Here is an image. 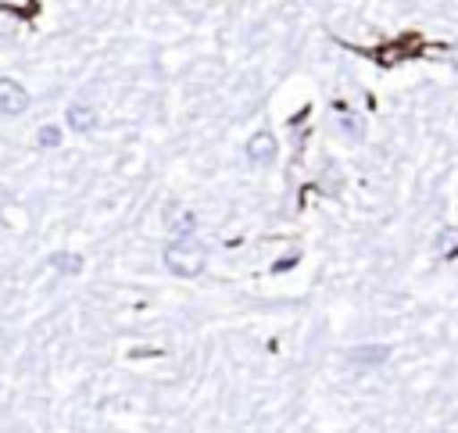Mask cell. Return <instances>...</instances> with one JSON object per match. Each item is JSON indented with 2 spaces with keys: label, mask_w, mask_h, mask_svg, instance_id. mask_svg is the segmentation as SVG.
I'll return each instance as SVG.
<instances>
[{
  "label": "cell",
  "mask_w": 458,
  "mask_h": 433,
  "mask_svg": "<svg viewBox=\"0 0 458 433\" xmlns=\"http://www.w3.org/2000/svg\"><path fill=\"white\" fill-rule=\"evenodd\" d=\"M25 107H29L25 86L14 82V79H0V115L14 118V115H25Z\"/></svg>",
  "instance_id": "obj_2"
},
{
  "label": "cell",
  "mask_w": 458,
  "mask_h": 433,
  "mask_svg": "<svg viewBox=\"0 0 458 433\" xmlns=\"http://www.w3.org/2000/svg\"><path fill=\"white\" fill-rule=\"evenodd\" d=\"M168 225H172L175 236H190V233H193V215H190V211H175Z\"/></svg>",
  "instance_id": "obj_8"
},
{
  "label": "cell",
  "mask_w": 458,
  "mask_h": 433,
  "mask_svg": "<svg viewBox=\"0 0 458 433\" xmlns=\"http://www.w3.org/2000/svg\"><path fill=\"white\" fill-rule=\"evenodd\" d=\"M390 358V347L386 344H361L354 351H347V361L358 369V372H369V369H379L383 361Z\"/></svg>",
  "instance_id": "obj_3"
},
{
  "label": "cell",
  "mask_w": 458,
  "mask_h": 433,
  "mask_svg": "<svg viewBox=\"0 0 458 433\" xmlns=\"http://www.w3.org/2000/svg\"><path fill=\"white\" fill-rule=\"evenodd\" d=\"M161 258H165V268H168L172 276H182V279L200 276L204 265H208V250H204V243L193 240V236H175V240L165 247Z\"/></svg>",
  "instance_id": "obj_1"
},
{
  "label": "cell",
  "mask_w": 458,
  "mask_h": 433,
  "mask_svg": "<svg viewBox=\"0 0 458 433\" xmlns=\"http://www.w3.org/2000/svg\"><path fill=\"white\" fill-rule=\"evenodd\" d=\"M64 122H68L72 132H93V129L100 125V115H97L93 107H86V104H72V107L64 111Z\"/></svg>",
  "instance_id": "obj_5"
},
{
  "label": "cell",
  "mask_w": 458,
  "mask_h": 433,
  "mask_svg": "<svg viewBox=\"0 0 458 433\" xmlns=\"http://www.w3.org/2000/svg\"><path fill=\"white\" fill-rule=\"evenodd\" d=\"M57 143H61V132L54 125H43L39 129V147H57Z\"/></svg>",
  "instance_id": "obj_9"
},
{
  "label": "cell",
  "mask_w": 458,
  "mask_h": 433,
  "mask_svg": "<svg viewBox=\"0 0 458 433\" xmlns=\"http://www.w3.org/2000/svg\"><path fill=\"white\" fill-rule=\"evenodd\" d=\"M454 64H458V54H454Z\"/></svg>",
  "instance_id": "obj_10"
},
{
  "label": "cell",
  "mask_w": 458,
  "mask_h": 433,
  "mask_svg": "<svg viewBox=\"0 0 458 433\" xmlns=\"http://www.w3.org/2000/svg\"><path fill=\"white\" fill-rule=\"evenodd\" d=\"M276 150H279V147H276V136H272V132H254V136L247 140V147H243L247 161L258 165V168H261V165H272V161H276Z\"/></svg>",
  "instance_id": "obj_4"
},
{
  "label": "cell",
  "mask_w": 458,
  "mask_h": 433,
  "mask_svg": "<svg viewBox=\"0 0 458 433\" xmlns=\"http://www.w3.org/2000/svg\"><path fill=\"white\" fill-rule=\"evenodd\" d=\"M50 265H54L57 272H64V276H79V272H82V258L72 254V250H57V254H50Z\"/></svg>",
  "instance_id": "obj_6"
},
{
  "label": "cell",
  "mask_w": 458,
  "mask_h": 433,
  "mask_svg": "<svg viewBox=\"0 0 458 433\" xmlns=\"http://www.w3.org/2000/svg\"><path fill=\"white\" fill-rule=\"evenodd\" d=\"M437 247H440L444 258H458V229H454V225L444 229V233L437 236Z\"/></svg>",
  "instance_id": "obj_7"
}]
</instances>
